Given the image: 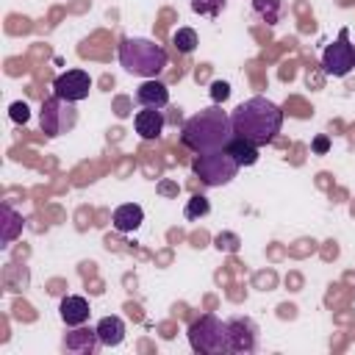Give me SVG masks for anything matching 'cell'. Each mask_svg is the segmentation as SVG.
<instances>
[{
	"label": "cell",
	"instance_id": "6da1fadb",
	"mask_svg": "<svg viewBox=\"0 0 355 355\" xmlns=\"http://www.w3.org/2000/svg\"><path fill=\"white\" fill-rule=\"evenodd\" d=\"M230 125H233V136L263 147L280 133L283 111H280V105H275L266 97H250L233 108Z\"/></svg>",
	"mask_w": 355,
	"mask_h": 355
},
{
	"label": "cell",
	"instance_id": "7a4b0ae2",
	"mask_svg": "<svg viewBox=\"0 0 355 355\" xmlns=\"http://www.w3.org/2000/svg\"><path fill=\"white\" fill-rule=\"evenodd\" d=\"M230 139H233L230 114H225L219 105H208V108L197 111V114L189 116V119L183 122V128H180V141H183V147H189L191 153L225 150Z\"/></svg>",
	"mask_w": 355,
	"mask_h": 355
},
{
	"label": "cell",
	"instance_id": "3957f363",
	"mask_svg": "<svg viewBox=\"0 0 355 355\" xmlns=\"http://www.w3.org/2000/svg\"><path fill=\"white\" fill-rule=\"evenodd\" d=\"M119 64L139 78H155L166 67V50L155 44L153 39L141 36H128L119 44Z\"/></svg>",
	"mask_w": 355,
	"mask_h": 355
},
{
	"label": "cell",
	"instance_id": "277c9868",
	"mask_svg": "<svg viewBox=\"0 0 355 355\" xmlns=\"http://www.w3.org/2000/svg\"><path fill=\"white\" fill-rule=\"evenodd\" d=\"M189 344L200 355H219L230 352L227 344V322L216 319L214 313H205L189 324Z\"/></svg>",
	"mask_w": 355,
	"mask_h": 355
},
{
	"label": "cell",
	"instance_id": "5b68a950",
	"mask_svg": "<svg viewBox=\"0 0 355 355\" xmlns=\"http://www.w3.org/2000/svg\"><path fill=\"white\" fill-rule=\"evenodd\" d=\"M191 169L205 186H225L236 178L241 166L227 150H214V153H197V158L191 161Z\"/></svg>",
	"mask_w": 355,
	"mask_h": 355
},
{
	"label": "cell",
	"instance_id": "8992f818",
	"mask_svg": "<svg viewBox=\"0 0 355 355\" xmlns=\"http://www.w3.org/2000/svg\"><path fill=\"white\" fill-rule=\"evenodd\" d=\"M352 67H355V44L349 42V31L341 28L338 39L333 44H327L322 53V69L333 78H344L352 72Z\"/></svg>",
	"mask_w": 355,
	"mask_h": 355
},
{
	"label": "cell",
	"instance_id": "52a82bcc",
	"mask_svg": "<svg viewBox=\"0 0 355 355\" xmlns=\"http://www.w3.org/2000/svg\"><path fill=\"white\" fill-rule=\"evenodd\" d=\"M89 89H92V78L89 72L83 69H67L61 72L55 80H53V92L55 97L67 100V103H80L89 97Z\"/></svg>",
	"mask_w": 355,
	"mask_h": 355
},
{
	"label": "cell",
	"instance_id": "ba28073f",
	"mask_svg": "<svg viewBox=\"0 0 355 355\" xmlns=\"http://www.w3.org/2000/svg\"><path fill=\"white\" fill-rule=\"evenodd\" d=\"M64 103H67V100H61V97L44 100V105H42V130H44L47 136H61L67 128L75 125L72 103H69L67 108H64Z\"/></svg>",
	"mask_w": 355,
	"mask_h": 355
},
{
	"label": "cell",
	"instance_id": "9c48e42d",
	"mask_svg": "<svg viewBox=\"0 0 355 355\" xmlns=\"http://www.w3.org/2000/svg\"><path fill=\"white\" fill-rule=\"evenodd\" d=\"M227 344L230 352H255L258 349V324L250 316L227 319Z\"/></svg>",
	"mask_w": 355,
	"mask_h": 355
},
{
	"label": "cell",
	"instance_id": "30bf717a",
	"mask_svg": "<svg viewBox=\"0 0 355 355\" xmlns=\"http://www.w3.org/2000/svg\"><path fill=\"white\" fill-rule=\"evenodd\" d=\"M61 347H64V352H72V355H92V352H97L100 338H97V330L78 324L75 330H69L64 336Z\"/></svg>",
	"mask_w": 355,
	"mask_h": 355
},
{
	"label": "cell",
	"instance_id": "8fae6325",
	"mask_svg": "<svg viewBox=\"0 0 355 355\" xmlns=\"http://www.w3.org/2000/svg\"><path fill=\"white\" fill-rule=\"evenodd\" d=\"M89 313H92V308L86 302V297H78V294H67L61 300V305H58V316H61V322L67 327L86 324L89 322Z\"/></svg>",
	"mask_w": 355,
	"mask_h": 355
},
{
	"label": "cell",
	"instance_id": "7c38bea8",
	"mask_svg": "<svg viewBox=\"0 0 355 355\" xmlns=\"http://www.w3.org/2000/svg\"><path fill=\"white\" fill-rule=\"evenodd\" d=\"M136 103L141 108H164L169 103V89L155 80V78H147L144 83L136 86Z\"/></svg>",
	"mask_w": 355,
	"mask_h": 355
},
{
	"label": "cell",
	"instance_id": "4fadbf2b",
	"mask_svg": "<svg viewBox=\"0 0 355 355\" xmlns=\"http://www.w3.org/2000/svg\"><path fill=\"white\" fill-rule=\"evenodd\" d=\"M141 222H144V211H141V205H136V202H125V205H119V208L111 214V225H114L119 233H133V230H139Z\"/></svg>",
	"mask_w": 355,
	"mask_h": 355
},
{
	"label": "cell",
	"instance_id": "5bb4252c",
	"mask_svg": "<svg viewBox=\"0 0 355 355\" xmlns=\"http://www.w3.org/2000/svg\"><path fill=\"white\" fill-rule=\"evenodd\" d=\"M133 125H136V133L141 139H158L164 130V114L158 108H144L133 116Z\"/></svg>",
	"mask_w": 355,
	"mask_h": 355
},
{
	"label": "cell",
	"instance_id": "9a60e30c",
	"mask_svg": "<svg viewBox=\"0 0 355 355\" xmlns=\"http://www.w3.org/2000/svg\"><path fill=\"white\" fill-rule=\"evenodd\" d=\"M94 330L103 347H119L125 341V322L119 316H103Z\"/></svg>",
	"mask_w": 355,
	"mask_h": 355
},
{
	"label": "cell",
	"instance_id": "2e32d148",
	"mask_svg": "<svg viewBox=\"0 0 355 355\" xmlns=\"http://www.w3.org/2000/svg\"><path fill=\"white\" fill-rule=\"evenodd\" d=\"M225 150L236 158V164H239V166H252V164L258 161V144H252V141H247V139L233 136V139L227 141V147H225Z\"/></svg>",
	"mask_w": 355,
	"mask_h": 355
},
{
	"label": "cell",
	"instance_id": "e0dca14e",
	"mask_svg": "<svg viewBox=\"0 0 355 355\" xmlns=\"http://www.w3.org/2000/svg\"><path fill=\"white\" fill-rule=\"evenodd\" d=\"M252 11L266 19V25H275L280 19V0H252Z\"/></svg>",
	"mask_w": 355,
	"mask_h": 355
},
{
	"label": "cell",
	"instance_id": "ac0fdd59",
	"mask_svg": "<svg viewBox=\"0 0 355 355\" xmlns=\"http://www.w3.org/2000/svg\"><path fill=\"white\" fill-rule=\"evenodd\" d=\"M172 44L178 53H191L197 47V31L194 28H178L172 36Z\"/></svg>",
	"mask_w": 355,
	"mask_h": 355
},
{
	"label": "cell",
	"instance_id": "d6986e66",
	"mask_svg": "<svg viewBox=\"0 0 355 355\" xmlns=\"http://www.w3.org/2000/svg\"><path fill=\"white\" fill-rule=\"evenodd\" d=\"M3 219H6V225H3V244H8L22 230V216L14 214L8 205H3Z\"/></svg>",
	"mask_w": 355,
	"mask_h": 355
},
{
	"label": "cell",
	"instance_id": "ffe728a7",
	"mask_svg": "<svg viewBox=\"0 0 355 355\" xmlns=\"http://www.w3.org/2000/svg\"><path fill=\"white\" fill-rule=\"evenodd\" d=\"M227 0H191V11L200 17H219Z\"/></svg>",
	"mask_w": 355,
	"mask_h": 355
},
{
	"label": "cell",
	"instance_id": "44dd1931",
	"mask_svg": "<svg viewBox=\"0 0 355 355\" xmlns=\"http://www.w3.org/2000/svg\"><path fill=\"white\" fill-rule=\"evenodd\" d=\"M211 211V202L202 197V194H194L189 202H186V211H183V216L186 219H197V216H205Z\"/></svg>",
	"mask_w": 355,
	"mask_h": 355
},
{
	"label": "cell",
	"instance_id": "7402d4cb",
	"mask_svg": "<svg viewBox=\"0 0 355 355\" xmlns=\"http://www.w3.org/2000/svg\"><path fill=\"white\" fill-rule=\"evenodd\" d=\"M8 116L14 119V122H28V116H31V108H28V103H22V100H17V103H11V108H8Z\"/></svg>",
	"mask_w": 355,
	"mask_h": 355
},
{
	"label": "cell",
	"instance_id": "603a6c76",
	"mask_svg": "<svg viewBox=\"0 0 355 355\" xmlns=\"http://www.w3.org/2000/svg\"><path fill=\"white\" fill-rule=\"evenodd\" d=\"M211 97H214V103H225L230 97V86L225 80H214L211 83Z\"/></svg>",
	"mask_w": 355,
	"mask_h": 355
},
{
	"label": "cell",
	"instance_id": "cb8c5ba5",
	"mask_svg": "<svg viewBox=\"0 0 355 355\" xmlns=\"http://www.w3.org/2000/svg\"><path fill=\"white\" fill-rule=\"evenodd\" d=\"M327 147H330V141H327V136H319V139L313 141V150H316V153H327Z\"/></svg>",
	"mask_w": 355,
	"mask_h": 355
}]
</instances>
